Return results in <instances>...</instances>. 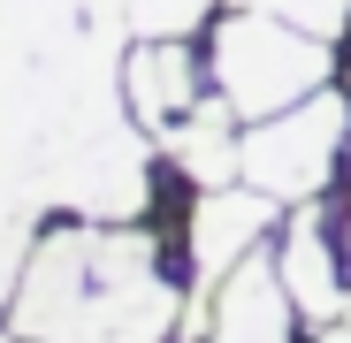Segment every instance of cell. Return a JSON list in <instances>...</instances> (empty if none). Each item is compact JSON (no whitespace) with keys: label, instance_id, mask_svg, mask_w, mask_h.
Listing matches in <instances>:
<instances>
[{"label":"cell","instance_id":"30bf717a","mask_svg":"<svg viewBox=\"0 0 351 343\" xmlns=\"http://www.w3.org/2000/svg\"><path fill=\"white\" fill-rule=\"evenodd\" d=\"M252 8L298 23V31H321V38H343V23H351V0H252Z\"/></svg>","mask_w":351,"mask_h":343},{"label":"cell","instance_id":"8992f818","mask_svg":"<svg viewBox=\"0 0 351 343\" xmlns=\"http://www.w3.org/2000/svg\"><path fill=\"white\" fill-rule=\"evenodd\" d=\"M290 290H282V275H275V252H245L237 267L221 275V290H214V328L199 343H290Z\"/></svg>","mask_w":351,"mask_h":343},{"label":"cell","instance_id":"8fae6325","mask_svg":"<svg viewBox=\"0 0 351 343\" xmlns=\"http://www.w3.org/2000/svg\"><path fill=\"white\" fill-rule=\"evenodd\" d=\"M343 259H351V183H343ZM343 320H351V305H343Z\"/></svg>","mask_w":351,"mask_h":343},{"label":"cell","instance_id":"7a4b0ae2","mask_svg":"<svg viewBox=\"0 0 351 343\" xmlns=\"http://www.w3.org/2000/svg\"><path fill=\"white\" fill-rule=\"evenodd\" d=\"M336 38L321 31H298V23H282L267 8H229L221 31H214V92L237 107V123H260V114H282V107H298L313 99L328 77H336Z\"/></svg>","mask_w":351,"mask_h":343},{"label":"cell","instance_id":"9c48e42d","mask_svg":"<svg viewBox=\"0 0 351 343\" xmlns=\"http://www.w3.org/2000/svg\"><path fill=\"white\" fill-rule=\"evenodd\" d=\"M214 16V0H130V31L138 38H191Z\"/></svg>","mask_w":351,"mask_h":343},{"label":"cell","instance_id":"6da1fadb","mask_svg":"<svg viewBox=\"0 0 351 343\" xmlns=\"http://www.w3.org/2000/svg\"><path fill=\"white\" fill-rule=\"evenodd\" d=\"M8 328L23 343H168L184 328V298L138 221L69 214L31 244Z\"/></svg>","mask_w":351,"mask_h":343},{"label":"cell","instance_id":"5b68a950","mask_svg":"<svg viewBox=\"0 0 351 343\" xmlns=\"http://www.w3.org/2000/svg\"><path fill=\"white\" fill-rule=\"evenodd\" d=\"M214 92V69L199 62V46L184 38H138L123 53V99H130V123L138 130H168V123H184V114Z\"/></svg>","mask_w":351,"mask_h":343},{"label":"cell","instance_id":"52a82bcc","mask_svg":"<svg viewBox=\"0 0 351 343\" xmlns=\"http://www.w3.org/2000/svg\"><path fill=\"white\" fill-rule=\"evenodd\" d=\"M153 145L168 153V168H176V176H191L199 191H214V183H237L245 130H237V107H229L221 92H206V99L184 114V123H168Z\"/></svg>","mask_w":351,"mask_h":343},{"label":"cell","instance_id":"ba28073f","mask_svg":"<svg viewBox=\"0 0 351 343\" xmlns=\"http://www.w3.org/2000/svg\"><path fill=\"white\" fill-rule=\"evenodd\" d=\"M31 237H38V199L0 183V313L16 305V282L31 267Z\"/></svg>","mask_w":351,"mask_h":343},{"label":"cell","instance_id":"277c9868","mask_svg":"<svg viewBox=\"0 0 351 343\" xmlns=\"http://www.w3.org/2000/svg\"><path fill=\"white\" fill-rule=\"evenodd\" d=\"M275 275H282L290 305H298L313 328L343 320L351 275H336V221H328L321 199H298V206H290V229H282V244H275Z\"/></svg>","mask_w":351,"mask_h":343},{"label":"cell","instance_id":"7c38bea8","mask_svg":"<svg viewBox=\"0 0 351 343\" xmlns=\"http://www.w3.org/2000/svg\"><path fill=\"white\" fill-rule=\"evenodd\" d=\"M321 343H351V320H328V328H321Z\"/></svg>","mask_w":351,"mask_h":343},{"label":"cell","instance_id":"3957f363","mask_svg":"<svg viewBox=\"0 0 351 343\" xmlns=\"http://www.w3.org/2000/svg\"><path fill=\"white\" fill-rule=\"evenodd\" d=\"M351 145V99L343 92H313L282 114H260L245 123V153H237V176L260 183L267 199L298 206V199H321L328 176H336V153Z\"/></svg>","mask_w":351,"mask_h":343}]
</instances>
